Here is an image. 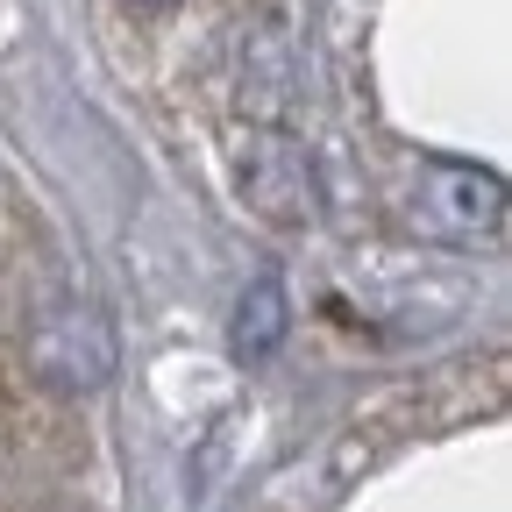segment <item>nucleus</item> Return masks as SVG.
Segmentation results:
<instances>
[{
	"label": "nucleus",
	"mask_w": 512,
	"mask_h": 512,
	"mask_svg": "<svg viewBox=\"0 0 512 512\" xmlns=\"http://www.w3.org/2000/svg\"><path fill=\"white\" fill-rule=\"evenodd\" d=\"M285 285L278 278H256L242 299H235V313H228V349L235 356H271L278 342H285Z\"/></svg>",
	"instance_id": "20e7f679"
},
{
	"label": "nucleus",
	"mask_w": 512,
	"mask_h": 512,
	"mask_svg": "<svg viewBox=\"0 0 512 512\" xmlns=\"http://www.w3.org/2000/svg\"><path fill=\"white\" fill-rule=\"evenodd\" d=\"M29 363L43 384H57V392H93V384H107L114 370V328L100 306H57L36 320L29 335Z\"/></svg>",
	"instance_id": "f257e3e1"
},
{
	"label": "nucleus",
	"mask_w": 512,
	"mask_h": 512,
	"mask_svg": "<svg viewBox=\"0 0 512 512\" xmlns=\"http://www.w3.org/2000/svg\"><path fill=\"white\" fill-rule=\"evenodd\" d=\"M242 200L249 214H264L278 228H299L313 221V164L292 136H278V128H256V136L242 143Z\"/></svg>",
	"instance_id": "7ed1b4c3"
},
{
	"label": "nucleus",
	"mask_w": 512,
	"mask_h": 512,
	"mask_svg": "<svg viewBox=\"0 0 512 512\" xmlns=\"http://www.w3.org/2000/svg\"><path fill=\"white\" fill-rule=\"evenodd\" d=\"M420 228H434L441 242H491L505 228V185L491 171L470 164H434L420 178V200H413Z\"/></svg>",
	"instance_id": "f03ea898"
},
{
	"label": "nucleus",
	"mask_w": 512,
	"mask_h": 512,
	"mask_svg": "<svg viewBox=\"0 0 512 512\" xmlns=\"http://www.w3.org/2000/svg\"><path fill=\"white\" fill-rule=\"evenodd\" d=\"M143 8H171V0H143Z\"/></svg>",
	"instance_id": "39448f33"
}]
</instances>
